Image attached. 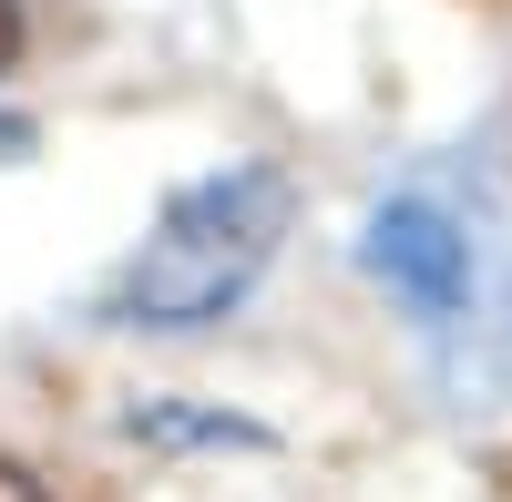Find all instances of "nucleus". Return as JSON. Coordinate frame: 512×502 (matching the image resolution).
Instances as JSON below:
<instances>
[{
    "label": "nucleus",
    "mask_w": 512,
    "mask_h": 502,
    "mask_svg": "<svg viewBox=\"0 0 512 502\" xmlns=\"http://www.w3.org/2000/svg\"><path fill=\"white\" fill-rule=\"evenodd\" d=\"M134 431H144V441H236V451L267 441L256 421H216V410H134Z\"/></svg>",
    "instance_id": "nucleus-3"
},
{
    "label": "nucleus",
    "mask_w": 512,
    "mask_h": 502,
    "mask_svg": "<svg viewBox=\"0 0 512 502\" xmlns=\"http://www.w3.org/2000/svg\"><path fill=\"white\" fill-rule=\"evenodd\" d=\"M0 502H62L52 482H41L31 462H11V451H0Z\"/></svg>",
    "instance_id": "nucleus-5"
},
{
    "label": "nucleus",
    "mask_w": 512,
    "mask_h": 502,
    "mask_svg": "<svg viewBox=\"0 0 512 502\" xmlns=\"http://www.w3.org/2000/svg\"><path fill=\"white\" fill-rule=\"evenodd\" d=\"M297 226V185L277 164H226V175L185 185L154 216V236L123 257V277L103 287L113 328H144V339H185V328H216L256 277H267L277 236Z\"/></svg>",
    "instance_id": "nucleus-1"
},
{
    "label": "nucleus",
    "mask_w": 512,
    "mask_h": 502,
    "mask_svg": "<svg viewBox=\"0 0 512 502\" xmlns=\"http://www.w3.org/2000/svg\"><path fill=\"white\" fill-rule=\"evenodd\" d=\"M359 257H369V277L390 287V298H410L420 318H451L461 298H472V236H461L431 195H390V205L369 216Z\"/></svg>",
    "instance_id": "nucleus-2"
},
{
    "label": "nucleus",
    "mask_w": 512,
    "mask_h": 502,
    "mask_svg": "<svg viewBox=\"0 0 512 502\" xmlns=\"http://www.w3.org/2000/svg\"><path fill=\"white\" fill-rule=\"evenodd\" d=\"M31 31H41V11H31V0H0V72H21Z\"/></svg>",
    "instance_id": "nucleus-4"
}]
</instances>
